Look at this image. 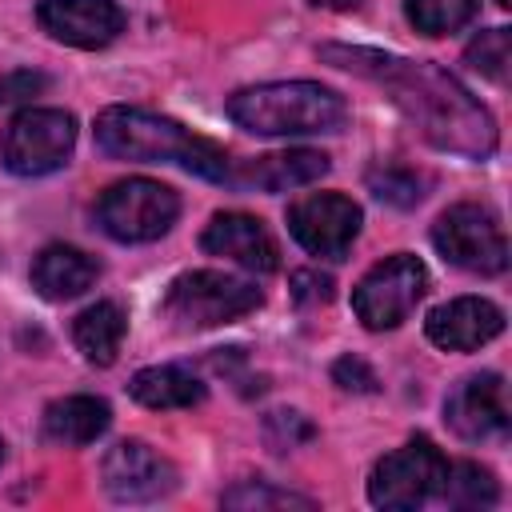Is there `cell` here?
Wrapping results in <instances>:
<instances>
[{
    "label": "cell",
    "instance_id": "f546056e",
    "mask_svg": "<svg viewBox=\"0 0 512 512\" xmlns=\"http://www.w3.org/2000/svg\"><path fill=\"white\" fill-rule=\"evenodd\" d=\"M312 8H328V12H352V8H360L364 0H308Z\"/></svg>",
    "mask_w": 512,
    "mask_h": 512
},
{
    "label": "cell",
    "instance_id": "6da1fadb",
    "mask_svg": "<svg viewBox=\"0 0 512 512\" xmlns=\"http://www.w3.org/2000/svg\"><path fill=\"white\" fill-rule=\"evenodd\" d=\"M320 56L336 68H348L356 76H368L384 84L396 100V108L420 128V136L444 152L488 160L500 144L492 112L440 64L432 60H408L376 48H348V44H324Z\"/></svg>",
    "mask_w": 512,
    "mask_h": 512
},
{
    "label": "cell",
    "instance_id": "cb8c5ba5",
    "mask_svg": "<svg viewBox=\"0 0 512 512\" xmlns=\"http://www.w3.org/2000/svg\"><path fill=\"white\" fill-rule=\"evenodd\" d=\"M508 56H512V32H508V28H488V32H480V36L464 48V60H468L480 76H488V80H496V84L508 80Z\"/></svg>",
    "mask_w": 512,
    "mask_h": 512
},
{
    "label": "cell",
    "instance_id": "5b68a950",
    "mask_svg": "<svg viewBox=\"0 0 512 512\" xmlns=\"http://www.w3.org/2000/svg\"><path fill=\"white\" fill-rule=\"evenodd\" d=\"M180 216V196L176 188L148 180V176H128L104 188L96 204V224L120 240V244H148L160 240Z\"/></svg>",
    "mask_w": 512,
    "mask_h": 512
},
{
    "label": "cell",
    "instance_id": "ba28073f",
    "mask_svg": "<svg viewBox=\"0 0 512 512\" xmlns=\"http://www.w3.org/2000/svg\"><path fill=\"white\" fill-rule=\"evenodd\" d=\"M424 292H428V268L412 252H396L360 276V284L352 288V308L368 332H388L412 316Z\"/></svg>",
    "mask_w": 512,
    "mask_h": 512
},
{
    "label": "cell",
    "instance_id": "5bb4252c",
    "mask_svg": "<svg viewBox=\"0 0 512 512\" xmlns=\"http://www.w3.org/2000/svg\"><path fill=\"white\" fill-rule=\"evenodd\" d=\"M424 332L444 352H472L504 332V312L484 296H456L428 312Z\"/></svg>",
    "mask_w": 512,
    "mask_h": 512
},
{
    "label": "cell",
    "instance_id": "8992f818",
    "mask_svg": "<svg viewBox=\"0 0 512 512\" xmlns=\"http://www.w3.org/2000/svg\"><path fill=\"white\" fill-rule=\"evenodd\" d=\"M444 476H448L444 452L428 436H412L404 448L376 460L368 476V500L388 512H412L440 496Z\"/></svg>",
    "mask_w": 512,
    "mask_h": 512
},
{
    "label": "cell",
    "instance_id": "4fadbf2b",
    "mask_svg": "<svg viewBox=\"0 0 512 512\" xmlns=\"http://www.w3.org/2000/svg\"><path fill=\"white\" fill-rule=\"evenodd\" d=\"M40 28L72 48H104L124 32V8L112 0H40Z\"/></svg>",
    "mask_w": 512,
    "mask_h": 512
},
{
    "label": "cell",
    "instance_id": "83f0119b",
    "mask_svg": "<svg viewBox=\"0 0 512 512\" xmlns=\"http://www.w3.org/2000/svg\"><path fill=\"white\" fill-rule=\"evenodd\" d=\"M292 296H296V304H324V300H332V276L300 268V272H292Z\"/></svg>",
    "mask_w": 512,
    "mask_h": 512
},
{
    "label": "cell",
    "instance_id": "1f68e13d",
    "mask_svg": "<svg viewBox=\"0 0 512 512\" xmlns=\"http://www.w3.org/2000/svg\"><path fill=\"white\" fill-rule=\"evenodd\" d=\"M0 460H4V440H0Z\"/></svg>",
    "mask_w": 512,
    "mask_h": 512
},
{
    "label": "cell",
    "instance_id": "ac0fdd59",
    "mask_svg": "<svg viewBox=\"0 0 512 512\" xmlns=\"http://www.w3.org/2000/svg\"><path fill=\"white\" fill-rule=\"evenodd\" d=\"M108 424H112V408L100 396H64L44 408V436L68 448L100 440Z\"/></svg>",
    "mask_w": 512,
    "mask_h": 512
},
{
    "label": "cell",
    "instance_id": "603a6c76",
    "mask_svg": "<svg viewBox=\"0 0 512 512\" xmlns=\"http://www.w3.org/2000/svg\"><path fill=\"white\" fill-rule=\"evenodd\" d=\"M424 184H428V180H424L416 168H404V164H384V168H372V172H368L372 196L384 200V204H396V208L420 204Z\"/></svg>",
    "mask_w": 512,
    "mask_h": 512
},
{
    "label": "cell",
    "instance_id": "e0dca14e",
    "mask_svg": "<svg viewBox=\"0 0 512 512\" xmlns=\"http://www.w3.org/2000/svg\"><path fill=\"white\" fill-rule=\"evenodd\" d=\"M328 156L316 148H288V152H268L244 164L240 176H232L236 184L260 188V192H288V188H304L312 180H320L328 172Z\"/></svg>",
    "mask_w": 512,
    "mask_h": 512
},
{
    "label": "cell",
    "instance_id": "d6986e66",
    "mask_svg": "<svg viewBox=\"0 0 512 512\" xmlns=\"http://www.w3.org/2000/svg\"><path fill=\"white\" fill-rule=\"evenodd\" d=\"M128 332V316L116 300H96L92 308H84L72 324V340L80 348V356L96 368H108L120 352V340Z\"/></svg>",
    "mask_w": 512,
    "mask_h": 512
},
{
    "label": "cell",
    "instance_id": "3957f363",
    "mask_svg": "<svg viewBox=\"0 0 512 512\" xmlns=\"http://www.w3.org/2000/svg\"><path fill=\"white\" fill-rule=\"evenodd\" d=\"M228 116L256 136L340 132L348 124V100L316 80H276L232 92Z\"/></svg>",
    "mask_w": 512,
    "mask_h": 512
},
{
    "label": "cell",
    "instance_id": "30bf717a",
    "mask_svg": "<svg viewBox=\"0 0 512 512\" xmlns=\"http://www.w3.org/2000/svg\"><path fill=\"white\" fill-rule=\"evenodd\" d=\"M364 212L344 192H312L288 208V232L324 260H344L352 240L360 236Z\"/></svg>",
    "mask_w": 512,
    "mask_h": 512
},
{
    "label": "cell",
    "instance_id": "9a60e30c",
    "mask_svg": "<svg viewBox=\"0 0 512 512\" xmlns=\"http://www.w3.org/2000/svg\"><path fill=\"white\" fill-rule=\"evenodd\" d=\"M200 248L212 252V256H224V260H236L240 268L248 272H276L280 268V252H276V240L268 236V228L248 216V212H216L200 236Z\"/></svg>",
    "mask_w": 512,
    "mask_h": 512
},
{
    "label": "cell",
    "instance_id": "52a82bcc",
    "mask_svg": "<svg viewBox=\"0 0 512 512\" xmlns=\"http://www.w3.org/2000/svg\"><path fill=\"white\" fill-rule=\"evenodd\" d=\"M76 148V116L64 108H24L0 136V164L16 176H48Z\"/></svg>",
    "mask_w": 512,
    "mask_h": 512
},
{
    "label": "cell",
    "instance_id": "4dcf8cb0",
    "mask_svg": "<svg viewBox=\"0 0 512 512\" xmlns=\"http://www.w3.org/2000/svg\"><path fill=\"white\" fill-rule=\"evenodd\" d=\"M496 4H500V8H508V4H512V0H496Z\"/></svg>",
    "mask_w": 512,
    "mask_h": 512
},
{
    "label": "cell",
    "instance_id": "44dd1931",
    "mask_svg": "<svg viewBox=\"0 0 512 512\" xmlns=\"http://www.w3.org/2000/svg\"><path fill=\"white\" fill-rule=\"evenodd\" d=\"M440 500L452 504V508H492L500 500V484L488 468H480L472 460H460V464H448Z\"/></svg>",
    "mask_w": 512,
    "mask_h": 512
},
{
    "label": "cell",
    "instance_id": "2e32d148",
    "mask_svg": "<svg viewBox=\"0 0 512 512\" xmlns=\"http://www.w3.org/2000/svg\"><path fill=\"white\" fill-rule=\"evenodd\" d=\"M100 276L96 256L72 248V244H48L36 260H32V288L44 300H72L80 292H88Z\"/></svg>",
    "mask_w": 512,
    "mask_h": 512
},
{
    "label": "cell",
    "instance_id": "7402d4cb",
    "mask_svg": "<svg viewBox=\"0 0 512 512\" xmlns=\"http://www.w3.org/2000/svg\"><path fill=\"white\" fill-rule=\"evenodd\" d=\"M480 12V0H404V16L424 36H448L464 24H472Z\"/></svg>",
    "mask_w": 512,
    "mask_h": 512
},
{
    "label": "cell",
    "instance_id": "277c9868",
    "mask_svg": "<svg viewBox=\"0 0 512 512\" xmlns=\"http://www.w3.org/2000/svg\"><path fill=\"white\" fill-rule=\"evenodd\" d=\"M260 300L264 296L256 284L228 276V272L196 268L168 284L164 316L176 328H220V324H232V320L248 316L252 308H260Z\"/></svg>",
    "mask_w": 512,
    "mask_h": 512
},
{
    "label": "cell",
    "instance_id": "9c48e42d",
    "mask_svg": "<svg viewBox=\"0 0 512 512\" xmlns=\"http://www.w3.org/2000/svg\"><path fill=\"white\" fill-rule=\"evenodd\" d=\"M432 244L448 264L476 272V276H500L508 268V240H504L496 212L472 200L452 204L436 216Z\"/></svg>",
    "mask_w": 512,
    "mask_h": 512
},
{
    "label": "cell",
    "instance_id": "7c38bea8",
    "mask_svg": "<svg viewBox=\"0 0 512 512\" xmlns=\"http://www.w3.org/2000/svg\"><path fill=\"white\" fill-rule=\"evenodd\" d=\"M104 492L120 504H152L176 488V468L144 440H120L108 448L104 464Z\"/></svg>",
    "mask_w": 512,
    "mask_h": 512
},
{
    "label": "cell",
    "instance_id": "7a4b0ae2",
    "mask_svg": "<svg viewBox=\"0 0 512 512\" xmlns=\"http://www.w3.org/2000/svg\"><path fill=\"white\" fill-rule=\"evenodd\" d=\"M96 144L116 160H172L204 180L232 184V164L220 144L188 132L180 120L148 112V108H128V104L104 108L96 116Z\"/></svg>",
    "mask_w": 512,
    "mask_h": 512
},
{
    "label": "cell",
    "instance_id": "8fae6325",
    "mask_svg": "<svg viewBox=\"0 0 512 512\" xmlns=\"http://www.w3.org/2000/svg\"><path fill=\"white\" fill-rule=\"evenodd\" d=\"M444 420L460 440H472V444L504 440L508 424H512L504 376L500 372H476V376L460 380L444 400Z\"/></svg>",
    "mask_w": 512,
    "mask_h": 512
},
{
    "label": "cell",
    "instance_id": "484cf974",
    "mask_svg": "<svg viewBox=\"0 0 512 512\" xmlns=\"http://www.w3.org/2000/svg\"><path fill=\"white\" fill-rule=\"evenodd\" d=\"M48 88V76L44 72H32V68H20V72H4L0 76V104H20V100H32Z\"/></svg>",
    "mask_w": 512,
    "mask_h": 512
},
{
    "label": "cell",
    "instance_id": "4316f807",
    "mask_svg": "<svg viewBox=\"0 0 512 512\" xmlns=\"http://www.w3.org/2000/svg\"><path fill=\"white\" fill-rule=\"evenodd\" d=\"M332 380L344 388V392H376V372L360 360V356H340L332 364Z\"/></svg>",
    "mask_w": 512,
    "mask_h": 512
},
{
    "label": "cell",
    "instance_id": "f1b7e54d",
    "mask_svg": "<svg viewBox=\"0 0 512 512\" xmlns=\"http://www.w3.org/2000/svg\"><path fill=\"white\" fill-rule=\"evenodd\" d=\"M268 428H280V432H284V440H276L280 452H284V448H296L300 440H312V424H308L300 412H272V416H268Z\"/></svg>",
    "mask_w": 512,
    "mask_h": 512
},
{
    "label": "cell",
    "instance_id": "ffe728a7",
    "mask_svg": "<svg viewBox=\"0 0 512 512\" xmlns=\"http://www.w3.org/2000/svg\"><path fill=\"white\" fill-rule=\"evenodd\" d=\"M132 400H140L144 408H192L204 400V384L180 368V364H152L140 368L128 384Z\"/></svg>",
    "mask_w": 512,
    "mask_h": 512
},
{
    "label": "cell",
    "instance_id": "d4e9b609",
    "mask_svg": "<svg viewBox=\"0 0 512 512\" xmlns=\"http://www.w3.org/2000/svg\"><path fill=\"white\" fill-rule=\"evenodd\" d=\"M224 508H316V500L288 492V488H272L264 480H248V484L224 492Z\"/></svg>",
    "mask_w": 512,
    "mask_h": 512
}]
</instances>
